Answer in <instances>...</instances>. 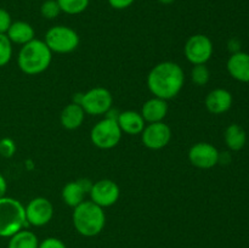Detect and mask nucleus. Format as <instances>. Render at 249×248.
<instances>
[{
  "label": "nucleus",
  "mask_w": 249,
  "mask_h": 248,
  "mask_svg": "<svg viewBox=\"0 0 249 248\" xmlns=\"http://www.w3.org/2000/svg\"><path fill=\"white\" fill-rule=\"evenodd\" d=\"M184 71L173 61L158 63L147 75V87L153 96L167 101L179 95L184 87Z\"/></svg>",
  "instance_id": "obj_1"
},
{
  "label": "nucleus",
  "mask_w": 249,
  "mask_h": 248,
  "mask_svg": "<svg viewBox=\"0 0 249 248\" xmlns=\"http://www.w3.org/2000/svg\"><path fill=\"white\" fill-rule=\"evenodd\" d=\"M53 60V53L44 40L33 39L22 45L17 56L18 67L24 74L36 75L45 72Z\"/></svg>",
  "instance_id": "obj_2"
},
{
  "label": "nucleus",
  "mask_w": 249,
  "mask_h": 248,
  "mask_svg": "<svg viewBox=\"0 0 249 248\" xmlns=\"http://www.w3.org/2000/svg\"><path fill=\"white\" fill-rule=\"evenodd\" d=\"M73 225L75 230L85 237L99 235L106 224L104 208L91 201H84L73 211Z\"/></svg>",
  "instance_id": "obj_3"
},
{
  "label": "nucleus",
  "mask_w": 249,
  "mask_h": 248,
  "mask_svg": "<svg viewBox=\"0 0 249 248\" xmlns=\"http://www.w3.org/2000/svg\"><path fill=\"white\" fill-rule=\"evenodd\" d=\"M28 226L26 208L16 198L4 196L0 198V237H11Z\"/></svg>",
  "instance_id": "obj_4"
},
{
  "label": "nucleus",
  "mask_w": 249,
  "mask_h": 248,
  "mask_svg": "<svg viewBox=\"0 0 249 248\" xmlns=\"http://www.w3.org/2000/svg\"><path fill=\"white\" fill-rule=\"evenodd\" d=\"M44 41L51 53H70L79 46L80 39L77 32L67 26H53L45 33Z\"/></svg>",
  "instance_id": "obj_5"
},
{
  "label": "nucleus",
  "mask_w": 249,
  "mask_h": 248,
  "mask_svg": "<svg viewBox=\"0 0 249 248\" xmlns=\"http://www.w3.org/2000/svg\"><path fill=\"white\" fill-rule=\"evenodd\" d=\"M122 139V130L117 118L106 117L92 126L90 131V140L101 150H111L116 147Z\"/></svg>",
  "instance_id": "obj_6"
},
{
  "label": "nucleus",
  "mask_w": 249,
  "mask_h": 248,
  "mask_svg": "<svg viewBox=\"0 0 249 248\" xmlns=\"http://www.w3.org/2000/svg\"><path fill=\"white\" fill-rule=\"evenodd\" d=\"M77 104L83 107L84 112L90 116H101L108 113L113 105V96L106 88L96 87L80 94Z\"/></svg>",
  "instance_id": "obj_7"
},
{
  "label": "nucleus",
  "mask_w": 249,
  "mask_h": 248,
  "mask_svg": "<svg viewBox=\"0 0 249 248\" xmlns=\"http://www.w3.org/2000/svg\"><path fill=\"white\" fill-rule=\"evenodd\" d=\"M185 56L192 65H206L213 55V43L204 34H194L186 40Z\"/></svg>",
  "instance_id": "obj_8"
},
{
  "label": "nucleus",
  "mask_w": 249,
  "mask_h": 248,
  "mask_svg": "<svg viewBox=\"0 0 249 248\" xmlns=\"http://www.w3.org/2000/svg\"><path fill=\"white\" fill-rule=\"evenodd\" d=\"M89 195L91 198L90 201L101 208H106L117 203L121 196V190L113 180L101 179L92 184Z\"/></svg>",
  "instance_id": "obj_9"
},
{
  "label": "nucleus",
  "mask_w": 249,
  "mask_h": 248,
  "mask_svg": "<svg viewBox=\"0 0 249 248\" xmlns=\"http://www.w3.org/2000/svg\"><path fill=\"white\" fill-rule=\"evenodd\" d=\"M189 160L199 169H211L220 162V153L212 143L197 142L190 148Z\"/></svg>",
  "instance_id": "obj_10"
},
{
  "label": "nucleus",
  "mask_w": 249,
  "mask_h": 248,
  "mask_svg": "<svg viewBox=\"0 0 249 248\" xmlns=\"http://www.w3.org/2000/svg\"><path fill=\"white\" fill-rule=\"evenodd\" d=\"M170 139H172V129L163 122L147 124L141 133L143 146L150 150H162L169 143Z\"/></svg>",
  "instance_id": "obj_11"
},
{
  "label": "nucleus",
  "mask_w": 249,
  "mask_h": 248,
  "mask_svg": "<svg viewBox=\"0 0 249 248\" xmlns=\"http://www.w3.org/2000/svg\"><path fill=\"white\" fill-rule=\"evenodd\" d=\"M24 208H26V218L28 225L36 226V228L50 223L53 216V203L45 197H36L31 199Z\"/></svg>",
  "instance_id": "obj_12"
},
{
  "label": "nucleus",
  "mask_w": 249,
  "mask_h": 248,
  "mask_svg": "<svg viewBox=\"0 0 249 248\" xmlns=\"http://www.w3.org/2000/svg\"><path fill=\"white\" fill-rule=\"evenodd\" d=\"M232 94L223 88L212 90L206 97V108L212 114H223L228 112L232 106Z\"/></svg>",
  "instance_id": "obj_13"
},
{
  "label": "nucleus",
  "mask_w": 249,
  "mask_h": 248,
  "mask_svg": "<svg viewBox=\"0 0 249 248\" xmlns=\"http://www.w3.org/2000/svg\"><path fill=\"white\" fill-rule=\"evenodd\" d=\"M226 68L233 79L241 83H249V53L243 51L233 53L229 57Z\"/></svg>",
  "instance_id": "obj_14"
},
{
  "label": "nucleus",
  "mask_w": 249,
  "mask_h": 248,
  "mask_svg": "<svg viewBox=\"0 0 249 248\" xmlns=\"http://www.w3.org/2000/svg\"><path fill=\"white\" fill-rule=\"evenodd\" d=\"M141 116L146 123H158L163 122V119L168 114V102L167 100L160 99L153 96L152 99L147 100L141 108Z\"/></svg>",
  "instance_id": "obj_15"
},
{
  "label": "nucleus",
  "mask_w": 249,
  "mask_h": 248,
  "mask_svg": "<svg viewBox=\"0 0 249 248\" xmlns=\"http://www.w3.org/2000/svg\"><path fill=\"white\" fill-rule=\"evenodd\" d=\"M117 122H118L122 133H125L128 135H139L142 133L143 128L146 126V122L143 121L141 113L130 111V109L121 112L117 117Z\"/></svg>",
  "instance_id": "obj_16"
},
{
  "label": "nucleus",
  "mask_w": 249,
  "mask_h": 248,
  "mask_svg": "<svg viewBox=\"0 0 249 248\" xmlns=\"http://www.w3.org/2000/svg\"><path fill=\"white\" fill-rule=\"evenodd\" d=\"M85 118V112L83 107L77 102H72V104L67 105L65 108L62 109L60 116L61 124L65 129L68 130H75L79 126H82L83 122Z\"/></svg>",
  "instance_id": "obj_17"
},
{
  "label": "nucleus",
  "mask_w": 249,
  "mask_h": 248,
  "mask_svg": "<svg viewBox=\"0 0 249 248\" xmlns=\"http://www.w3.org/2000/svg\"><path fill=\"white\" fill-rule=\"evenodd\" d=\"M6 35L12 44L24 45V44L29 43L33 39H36L34 38L36 36V32H34V28L28 22L15 21L10 26Z\"/></svg>",
  "instance_id": "obj_18"
},
{
  "label": "nucleus",
  "mask_w": 249,
  "mask_h": 248,
  "mask_svg": "<svg viewBox=\"0 0 249 248\" xmlns=\"http://www.w3.org/2000/svg\"><path fill=\"white\" fill-rule=\"evenodd\" d=\"M224 140H225L226 146L231 151H240L245 147L246 142H247V134H246L245 129L238 124H230L225 129Z\"/></svg>",
  "instance_id": "obj_19"
},
{
  "label": "nucleus",
  "mask_w": 249,
  "mask_h": 248,
  "mask_svg": "<svg viewBox=\"0 0 249 248\" xmlns=\"http://www.w3.org/2000/svg\"><path fill=\"white\" fill-rule=\"evenodd\" d=\"M85 195L87 192L84 191L80 184L77 181H70L68 184H66L63 186L62 192H61V196H62L63 202L67 204L68 207H72L75 208L77 206H79L82 202L85 201Z\"/></svg>",
  "instance_id": "obj_20"
},
{
  "label": "nucleus",
  "mask_w": 249,
  "mask_h": 248,
  "mask_svg": "<svg viewBox=\"0 0 249 248\" xmlns=\"http://www.w3.org/2000/svg\"><path fill=\"white\" fill-rule=\"evenodd\" d=\"M39 247V241L36 233L32 231L23 230L18 231L15 233L14 236L10 237L9 246L7 248H38Z\"/></svg>",
  "instance_id": "obj_21"
},
{
  "label": "nucleus",
  "mask_w": 249,
  "mask_h": 248,
  "mask_svg": "<svg viewBox=\"0 0 249 248\" xmlns=\"http://www.w3.org/2000/svg\"><path fill=\"white\" fill-rule=\"evenodd\" d=\"M60 6L61 12L67 15L83 14L88 9L90 0H56Z\"/></svg>",
  "instance_id": "obj_22"
},
{
  "label": "nucleus",
  "mask_w": 249,
  "mask_h": 248,
  "mask_svg": "<svg viewBox=\"0 0 249 248\" xmlns=\"http://www.w3.org/2000/svg\"><path fill=\"white\" fill-rule=\"evenodd\" d=\"M191 79L197 87H204L211 80V71L206 65H195L191 71Z\"/></svg>",
  "instance_id": "obj_23"
},
{
  "label": "nucleus",
  "mask_w": 249,
  "mask_h": 248,
  "mask_svg": "<svg viewBox=\"0 0 249 248\" xmlns=\"http://www.w3.org/2000/svg\"><path fill=\"white\" fill-rule=\"evenodd\" d=\"M12 43L6 34H0V67H4L11 61Z\"/></svg>",
  "instance_id": "obj_24"
},
{
  "label": "nucleus",
  "mask_w": 249,
  "mask_h": 248,
  "mask_svg": "<svg viewBox=\"0 0 249 248\" xmlns=\"http://www.w3.org/2000/svg\"><path fill=\"white\" fill-rule=\"evenodd\" d=\"M40 14L44 18L53 19L61 14V9L56 0H45L40 6Z\"/></svg>",
  "instance_id": "obj_25"
},
{
  "label": "nucleus",
  "mask_w": 249,
  "mask_h": 248,
  "mask_svg": "<svg viewBox=\"0 0 249 248\" xmlns=\"http://www.w3.org/2000/svg\"><path fill=\"white\" fill-rule=\"evenodd\" d=\"M16 152V143L12 139L4 138L0 140V156L5 158H10Z\"/></svg>",
  "instance_id": "obj_26"
},
{
  "label": "nucleus",
  "mask_w": 249,
  "mask_h": 248,
  "mask_svg": "<svg viewBox=\"0 0 249 248\" xmlns=\"http://www.w3.org/2000/svg\"><path fill=\"white\" fill-rule=\"evenodd\" d=\"M12 23L11 15L7 10L0 7V34H6Z\"/></svg>",
  "instance_id": "obj_27"
},
{
  "label": "nucleus",
  "mask_w": 249,
  "mask_h": 248,
  "mask_svg": "<svg viewBox=\"0 0 249 248\" xmlns=\"http://www.w3.org/2000/svg\"><path fill=\"white\" fill-rule=\"evenodd\" d=\"M38 248H66V245L56 237H48L39 243Z\"/></svg>",
  "instance_id": "obj_28"
},
{
  "label": "nucleus",
  "mask_w": 249,
  "mask_h": 248,
  "mask_svg": "<svg viewBox=\"0 0 249 248\" xmlns=\"http://www.w3.org/2000/svg\"><path fill=\"white\" fill-rule=\"evenodd\" d=\"M109 6L116 10H124L130 7L135 2V0H107Z\"/></svg>",
  "instance_id": "obj_29"
},
{
  "label": "nucleus",
  "mask_w": 249,
  "mask_h": 248,
  "mask_svg": "<svg viewBox=\"0 0 249 248\" xmlns=\"http://www.w3.org/2000/svg\"><path fill=\"white\" fill-rule=\"evenodd\" d=\"M78 182H79L80 186L84 189V191L87 192V194H89L90 190H91V187H92V184H94V182L90 181L89 179H84V177H83V179L78 180Z\"/></svg>",
  "instance_id": "obj_30"
},
{
  "label": "nucleus",
  "mask_w": 249,
  "mask_h": 248,
  "mask_svg": "<svg viewBox=\"0 0 249 248\" xmlns=\"http://www.w3.org/2000/svg\"><path fill=\"white\" fill-rule=\"evenodd\" d=\"M6 191H7L6 179H5L4 175L0 173V198H1V197H4L5 195H6Z\"/></svg>",
  "instance_id": "obj_31"
},
{
  "label": "nucleus",
  "mask_w": 249,
  "mask_h": 248,
  "mask_svg": "<svg viewBox=\"0 0 249 248\" xmlns=\"http://www.w3.org/2000/svg\"><path fill=\"white\" fill-rule=\"evenodd\" d=\"M157 1L162 5H170V4H173L175 0H157Z\"/></svg>",
  "instance_id": "obj_32"
}]
</instances>
